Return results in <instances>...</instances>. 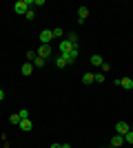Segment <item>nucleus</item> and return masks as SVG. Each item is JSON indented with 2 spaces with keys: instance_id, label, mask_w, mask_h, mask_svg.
Returning <instances> with one entry per match:
<instances>
[{
  "instance_id": "obj_1",
  "label": "nucleus",
  "mask_w": 133,
  "mask_h": 148,
  "mask_svg": "<svg viewBox=\"0 0 133 148\" xmlns=\"http://www.w3.org/2000/svg\"><path fill=\"white\" fill-rule=\"evenodd\" d=\"M29 7H33V0H18L16 5H13V13H20V16H25L29 11Z\"/></svg>"
},
{
  "instance_id": "obj_21",
  "label": "nucleus",
  "mask_w": 133,
  "mask_h": 148,
  "mask_svg": "<svg viewBox=\"0 0 133 148\" xmlns=\"http://www.w3.org/2000/svg\"><path fill=\"white\" fill-rule=\"evenodd\" d=\"M36 58H38V53H36V51H27V60H29V62L36 60Z\"/></svg>"
},
{
  "instance_id": "obj_19",
  "label": "nucleus",
  "mask_w": 133,
  "mask_h": 148,
  "mask_svg": "<svg viewBox=\"0 0 133 148\" xmlns=\"http://www.w3.org/2000/svg\"><path fill=\"white\" fill-rule=\"evenodd\" d=\"M104 80H107V77H104V73H95V82H100V84H104Z\"/></svg>"
},
{
  "instance_id": "obj_24",
  "label": "nucleus",
  "mask_w": 133,
  "mask_h": 148,
  "mask_svg": "<svg viewBox=\"0 0 133 148\" xmlns=\"http://www.w3.org/2000/svg\"><path fill=\"white\" fill-rule=\"evenodd\" d=\"M2 99H5V91H2V88H0V102H2Z\"/></svg>"
},
{
  "instance_id": "obj_6",
  "label": "nucleus",
  "mask_w": 133,
  "mask_h": 148,
  "mask_svg": "<svg viewBox=\"0 0 133 148\" xmlns=\"http://www.w3.org/2000/svg\"><path fill=\"white\" fill-rule=\"evenodd\" d=\"M51 40H53V33H51L49 29H44V31H40V44H49Z\"/></svg>"
},
{
  "instance_id": "obj_22",
  "label": "nucleus",
  "mask_w": 133,
  "mask_h": 148,
  "mask_svg": "<svg viewBox=\"0 0 133 148\" xmlns=\"http://www.w3.org/2000/svg\"><path fill=\"white\" fill-rule=\"evenodd\" d=\"M25 18H27V20H33V18H36V13H33V9H29V11L25 13Z\"/></svg>"
},
{
  "instance_id": "obj_12",
  "label": "nucleus",
  "mask_w": 133,
  "mask_h": 148,
  "mask_svg": "<svg viewBox=\"0 0 133 148\" xmlns=\"http://www.w3.org/2000/svg\"><path fill=\"white\" fill-rule=\"evenodd\" d=\"M82 82H84V84H93V82H95V73H84Z\"/></svg>"
},
{
  "instance_id": "obj_13",
  "label": "nucleus",
  "mask_w": 133,
  "mask_h": 148,
  "mask_svg": "<svg viewBox=\"0 0 133 148\" xmlns=\"http://www.w3.org/2000/svg\"><path fill=\"white\" fill-rule=\"evenodd\" d=\"M102 56H98V53H95V56H91V64H93V66H102Z\"/></svg>"
},
{
  "instance_id": "obj_10",
  "label": "nucleus",
  "mask_w": 133,
  "mask_h": 148,
  "mask_svg": "<svg viewBox=\"0 0 133 148\" xmlns=\"http://www.w3.org/2000/svg\"><path fill=\"white\" fill-rule=\"evenodd\" d=\"M67 64H69V60H67L64 56H58V58H56V66H58V69H64Z\"/></svg>"
},
{
  "instance_id": "obj_9",
  "label": "nucleus",
  "mask_w": 133,
  "mask_h": 148,
  "mask_svg": "<svg viewBox=\"0 0 133 148\" xmlns=\"http://www.w3.org/2000/svg\"><path fill=\"white\" fill-rule=\"evenodd\" d=\"M33 69H36V66H33L31 62H25V64H22V69H20V71H22V75H31V73H33Z\"/></svg>"
},
{
  "instance_id": "obj_4",
  "label": "nucleus",
  "mask_w": 133,
  "mask_h": 148,
  "mask_svg": "<svg viewBox=\"0 0 133 148\" xmlns=\"http://www.w3.org/2000/svg\"><path fill=\"white\" fill-rule=\"evenodd\" d=\"M118 86L131 91V88H133V77H118Z\"/></svg>"
},
{
  "instance_id": "obj_5",
  "label": "nucleus",
  "mask_w": 133,
  "mask_h": 148,
  "mask_svg": "<svg viewBox=\"0 0 133 148\" xmlns=\"http://www.w3.org/2000/svg\"><path fill=\"white\" fill-rule=\"evenodd\" d=\"M89 18V7H78V25H82Z\"/></svg>"
},
{
  "instance_id": "obj_15",
  "label": "nucleus",
  "mask_w": 133,
  "mask_h": 148,
  "mask_svg": "<svg viewBox=\"0 0 133 148\" xmlns=\"http://www.w3.org/2000/svg\"><path fill=\"white\" fill-rule=\"evenodd\" d=\"M9 122H11L13 126H18V124H20V115H18V113H13L11 117H9Z\"/></svg>"
},
{
  "instance_id": "obj_11",
  "label": "nucleus",
  "mask_w": 133,
  "mask_h": 148,
  "mask_svg": "<svg viewBox=\"0 0 133 148\" xmlns=\"http://www.w3.org/2000/svg\"><path fill=\"white\" fill-rule=\"evenodd\" d=\"M22 130H31L33 128V124H31V119H20V124H18Z\"/></svg>"
},
{
  "instance_id": "obj_2",
  "label": "nucleus",
  "mask_w": 133,
  "mask_h": 148,
  "mask_svg": "<svg viewBox=\"0 0 133 148\" xmlns=\"http://www.w3.org/2000/svg\"><path fill=\"white\" fill-rule=\"evenodd\" d=\"M76 47H78V44H71L69 40H62V42H60V56H69Z\"/></svg>"
},
{
  "instance_id": "obj_7",
  "label": "nucleus",
  "mask_w": 133,
  "mask_h": 148,
  "mask_svg": "<svg viewBox=\"0 0 133 148\" xmlns=\"http://www.w3.org/2000/svg\"><path fill=\"white\" fill-rule=\"evenodd\" d=\"M115 130H118V135H122V137H124V135H127V133H129L131 128H129V124H127V122H118V124H115Z\"/></svg>"
},
{
  "instance_id": "obj_20",
  "label": "nucleus",
  "mask_w": 133,
  "mask_h": 148,
  "mask_svg": "<svg viewBox=\"0 0 133 148\" xmlns=\"http://www.w3.org/2000/svg\"><path fill=\"white\" fill-rule=\"evenodd\" d=\"M18 115H20V119H29V111H27V108H22V111H18Z\"/></svg>"
},
{
  "instance_id": "obj_23",
  "label": "nucleus",
  "mask_w": 133,
  "mask_h": 148,
  "mask_svg": "<svg viewBox=\"0 0 133 148\" xmlns=\"http://www.w3.org/2000/svg\"><path fill=\"white\" fill-rule=\"evenodd\" d=\"M49 148H62V144H51Z\"/></svg>"
},
{
  "instance_id": "obj_16",
  "label": "nucleus",
  "mask_w": 133,
  "mask_h": 148,
  "mask_svg": "<svg viewBox=\"0 0 133 148\" xmlns=\"http://www.w3.org/2000/svg\"><path fill=\"white\" fill-rule=\"evenodd\" d=\"M67 40H69L71 44H78V33H73V31H71L69 36H67Z\"/></svg>"
},
{
  "instance_id": "obj_8",
  "label": "nucleus",
  "mask_w": 133,
  "mask_h": 148,
  "mask_svg": "<svg viewBox=\"0 0 133 148\" xmlns=\"http://www.w3.org/2000/svg\"><path fill=\"white\" fill-rule=\"evenodd\" d=\"M124 146V137L122 135H115L113 139H111V148H122Z\"/></svg>"
},
{
  "instance_id": "obj_3",
  "label": "nucleus",
  "mask_w": 133,
  "mask_h": 148,
  "mask_svg": "<svg viewBox=\"0 0 133 148\" xmlns=\"http://www.w3.org/2000/svg\"><path fill=\"white\" fill-rule=\"evenodd\" d=\"M36 53H38L40 58H44V60H49V58H51V53H53V51H51V44H40V47H38V51H36Z\"/></svg>"
},
{
  "instance_id": "obj_25",
  "label": "nucleus",
  "mask_w": 133,
  "mask_h": 148,
  "mask_svg": "<svg viewBox=\"0 0 133 148\" xmlns=\"http://www.w3.org/2000/svg\"><path fill=\"white\" fill-rule=\"evenodd\" d=\"M62 148H71V146H69V144H62Z\"/></svg>"
},
{
  "instance_id": "obj_18",
  "label": "nucleus",
  "mask_w": 133,
  "mask_h": 148,
  "mask_svg": "<svg viewBox=\"0 0 133 148\" xmlns=\"http://www.w3.org/2000/svg\"><path fill=\"white\" fill-rule=\"evenodd\" d=\"M124 144H131L133 146V130H129L127 135H124Z\"/></svg>"
},
{
  "instance_id": "obj_14",
  "label": "nucleus",
  "mask_w": 133,
  "mask_h": 148,
  "mask_svg": "<svg viewBox=\"0 0 133 148\" xmlns=\"http://www.w3.org/2000/svg\"><path fill=\"white\" fill-rule=\"evenodd\" d=\"M51 33H53V38H62V36H64L62 27H56V29H51Z\"/></svg>"
},
{
  "instance_id": "obj_17",
  "label": "nucleus",
  "mask_w": 133,
  "mask_h": 148,
  "mask_svg": "<svg viewBox=\"0 0 133 148\" xmlns=\"http://www.w3.org/2000/svg\"><path fill=\"white\" fill-rule=\"evenodd\" d=\"M44 62H47V60H44V58H40V56H38V58H36V60L31 62V64H33V66H44Z\"/></svg>"
}]
</instances>
